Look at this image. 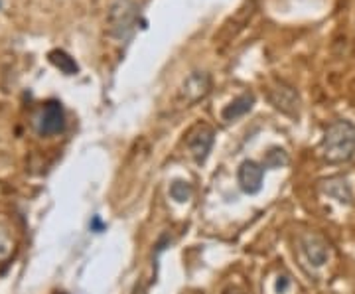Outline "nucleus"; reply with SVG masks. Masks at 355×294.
Segmentation results:
<instances>
[{"mask_svg":"<svg viewBox=\"0 0 355 294\" xmlns=\"http://www.w3.org/2000/svg\"><path fill=\"white\" fill-rule=\"evenodd\" d=\"M288 288H291V279H288L286 275H280L279 281H277V291H279L280 294H284Z\"/></svg>","mask_w":355,"mask_h":294,"instance_id":"nucleus-14","label":"nucleus"},{"mask_svg":"<svg viewBox=\"0 0 355 294\" xmlns=\"http://www.w3.org/2000/svg\"><path fill=\"white\" fill-rule=\"evenodd\" d=\"M209 91H211V77L205 71H193L186 77V81L178 91V101L184 107H191L198 101L205 99Z\"/></svg>","mask_w":355,"mask_h":294,"instance_id":"nucleus-3","label":"nucleus"},{"mask_svg":"<svg viewBox=\"0 0 355 294\" xmlns=\"http://www.w3.org/2000/svg\"><path fill=\"white\" fill-rule=\"evenodd\" d=\"M284 164H288V156H286V153H284L282 148H275V150H270L268 156H266V168H279L284 166Z\"/></svg>","mask_w":355,"mask_h":294,"instance_id":"nucleus-11","label":"nucleus"},{"mask_svg":"<svg viewBox=\"0 0 355 294\" xmlns=\"http://www.w3.org/2000/svg\"><path fill=\"white\" fill-rule=\"evenodd\" d=\"M188 148H190L191 156L196 158V162L202 164L203 160L207 158V154L214 146V128L207 127V125H198L190 130L188 135Z\"/></svg>","mask_w":355,"mask_h":294,"instance_id":"nucleus-4","label":"nucleus"},{"mask_svg":"<svg viewBox=\"0 0 355 294\" xmlns=\"http://www.w3.org/2000/svg\"><path fill=\"white\" fill-rule=\"evenodd\" d=\"M270 101L272 105L282 111V113H286V115H298V109H300V99H298V93L288 87V85H284V83H280L277 85L275 89H270Z\"/></svg>","mask_w":355,"mask_h":294,"instance_id":"nucleus-7","label":"nucleus"},{"mask_svg":"<svg viewBox=\"0 0 355 294\" xmlns=\"http://www.w3.org/2000/svg\"><path fill=\"white\" fill-rule=\"evenodd\" d=\"M109 24L116 38L127 40L137 24V6L130 0H113L109 10Z\"/></svg>","mask_w":355,"mask_h":294,"instance_id":"nucleus-2","label":"nucleus"},{"mask_svg":"<svg viewBox=\"0 0 355 294\" xmlns=\"http://www.w3.org/2000/svg\"><path fill=\"white\" fill-rule=\"evenodd\" d=\"M253 103H254V95L253 93H243L239 95L237 99H233V101L229 103L227 107L221 111V119L223 121H235V119H239V116L247 115L251 109H253Z\"/></svg>","mask_w":355,"mask_h":294,"instance_id":"nucleus-9","label":"nucleus"},{"mask_svg":"<svg viewBox=\"0 0 355 294\" xmlns=\"http://www.w3.org/2000/svg\"><path fill=\"white\" fill-rule=\"evenodd\" d=\"M170 196H172L176 202H188L191 196V188L188 184H184V182H174L172 188H170Z\"/></svg>","mask_w":355,"mask_h":294,"instance_id":"nucleus-12","label":"nucleus"},{"mask_svg":"<svg viewBox=\"0 0 355 294\" xmlns=\"http://www.w3.org/2000/svg\"><path fill=\"white\" fill-rule=\"evenodd\" d=\"M304 253L308 257V261L314 267H322L328 257H330V247L328 243L320 237V235H306L304 237Z\"/></svg>","mask_w":355,"mask_h":294,"instance_id":"nucleus-8","label":"nucleus"},{"mask_svg":"<svg viewBox=\"0 0 355 294\" xmlns=\"http://www.w3.org/2000/svg\"><path fill=\"white\" fill-rule=\"evenodd\" d=\"M263 176L265 168L253 160H245L239 168V184L245 193H257L263 188Z\"/></svg>","mask_w":355,"mask_h":294,"instance_id":"nucleus-6","label":"nucleus"},{"mask_svg":"<svg viewBox=\"0 0 355 294\" xmlns=\"http://www.w3.org/2000/svg\"><path fill=\"white\" fill-rule=\"evenodd\" d=\"M40 135H58L64 130V111L60 107V103L50 101L44 105V109L40 111L38 121H36Z\"/></svg>","mask_w":355,"mask_h":294,"instance_id":"nucleus-5","label":"nucleus"},{"mask_svg":"<svg viewBox=\"0 0 355 294\" xmlns=\"http://www.w3.org/2000/svg\"><path fill=\"white\" fill-rule=\"evenodd\" d=\"M12 249L14 245L10 241V237L6 235V231L0 230V261H4V259H8V257L12 255Z\"/></svg>","mask_w":355,"mask_h":294,"instance_id":"nucleus-13","label":"nucleus"},{"mask_svg":"<svg viewBox=\"0 0 355 294\" xmlns=\"http://www.w3.org/2000/svg\"><path fill=\"white\" fill-rule=\"evenodd\" d=\"M324 192L334 196L338 202H342V204H352V200H354V196H352V188H349V184L342 178H331L328 182H324Z\"/></svg>","mask_w":355,"mask_h":294,"instance_id":"nucleus-10","label":"nucleus"},{"mask_svg":"<svg viewBox=\"0 0 355 294\" xmlns=\"http://www.w3.org/2000/svg\"><path fill=\"white\" fill-rule=\"evenodd\" d=\"M320 154L330 164L347 162L355 154V127L349 121H336L326 128L320 142Z\"/></svg>","mask_w":355,"mask_h":294,"instance_id":"nucleus-1","label":"nucleus"}]
</instances>
